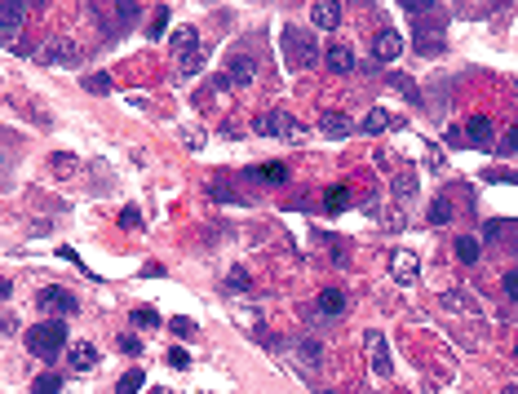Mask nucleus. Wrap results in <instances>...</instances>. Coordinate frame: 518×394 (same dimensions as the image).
<instances>
[{"label":"nucleus","instance_id":"1","mask_svg":"<svg viewBox=\"0 0 518 394\" xmlns=\"http://www.w3.org/2000/svg\"><path fill=\"white\" fill-rule=\"evenodd\" d=\"M280 49H284V63L293 71H310L323 58V49H319L315 35H310V27H284L280 31Z\"/></svg>","mask_w":518,"mask_h":394},{"label":"nucleus","instance_id":"2","mask_svg":"<svg viewBox=\"0 0 518 394\" xmlns=\"http://www.w3.org/2000/svg\"><path fill=\"white\" fill-rule=\"evenodd\" d=\"M67 345V324L63 319H40V324L27 328V350L35 359H54V354H63Z\"/></svg>","mask_w":518,"mask_h":394},{"label":"nucleus","instance_id":"3","mask_svg":"<svg viewBox=\"0 0 518 394\" xmlns=\"http://www.w3.org/2000/svg\"><path fill=\"white\" fill-rule=\"evenodd\" d=\"M252 129H257L261 138H288V142H297L301 133H306V129H301L288 111H280V106H275V111H261L257 120H252Z\"/></svg>","mask_w":518,"mask_h":394},{"label":"nucleus","instance_id":"4","mask_svg":"<svg viewBox=\"0 0 518 394\" xmlns=\"http://www.w3.org/2000/svg\"><path fill=\"white\" fill-rule=\"evenodd\" d=\"M35 306H40L49 319H58V315H71V310H80L76 293H71V288H58V284H54V288H40V293H35Z\"/></svg>","mask_w":518,"mask_h":394},{"label":"nucleus","instance_id":"5","mask_svg":"<svg viewBox=\"0 0 518 394\" xmlns=\"http://www.w3.org/2000/svg\"><path fill=\"white\" fill-rule=\"evenodd\" d=\"M76 58H80V49H76V40H67V35H54V40L40 49L44 67H76Z\"/></svg>","mask_w":518,"mask_h":394},{"label":"nucleus","instance_id":"6","mask_svg":"<svg viewBox=\"0 0 518 394\" xmlns=\"http://www.w3.org/2000/svg\"><path fill=\"white\" fill-rule=\"evenodd\" d=\"M368 363H372V377L377 381H390V372H394V363H390V345H385V337L381 332H368Z\"/></svg>","mask_w":518,"mask_h":394},{"label":"nucleus","instance_id":"7","mask_svg":"<svg viewBox=\"0 0 518 394\" xmlns=\"http://www.w3.org/2000/svg\"><path fill=\"white\" fill-rule=\"evenodd\" d=\"M443 44H448V31H443V22H426V27H416V35H412V49L426 54V58L443 54Z\"/></svg>","mask_w":518,"mask_h":394},{"label":"nucleus","instance_id":"8","mask_svg":"<svg viewBox=\"0 0 518 394\" xmlns=\"http://www.w3.org/2000/svg\"><path fill=\"white\" fill-rule=\"evenodd\" d=\"M372 54H377V63H394V58L403 54V35L394 27H381L377 40H372Z\"/></svg>","mask_w":518,"mask_h":394},{"label":"nucleus","instance_id":"9","mask_svg":"<svg viewBox=\"0 0 518 394\" xmlns=\"http://www.w3.org/2000/svg\"><path fill=\"white\" fill-rule=\"evenodd\" d=\"M341 310H346V293L341 288H323L315 297V306H310V315H315V319H337Z\"/></svg>","mask_w":518,"mask_h":394},{"label":"nucleus","instance_id":"10","mask_svg":"<svg viewBox=\"0 0 518 394\" xmlns=\"http://www.w3.org/2000/svg\"><path fill=\"white\" fill-rule=\"evenodd\" d=\"M461 133H465V147H474V151H487L492 142H496V138H492V133H496V129H492V120H487V115H478V120H469V124L461 129Z\"/></svg>","mask_w":518,"mask_h":394},{"label":"nucleus","instance_id":"11","mask_svg":"<svg viewBox=\"0 0 518 394\" xmlns=\"http://www.w3.org/2000/svg\"><path fill=\"white\" fill-rule=\"evenodd\" d=\"M252 76H257V58H252L248 49H235V54H231V71H226V80H231V85H248Z\"/></svg>","mask_w":518,"mask_h":394},{"label":"nucleus","instance_id":"12","mask_svg":"<svg viewBox=\"0 0 518 394\" xmlns=\"http://www.w3.org/2000/svg\"><path fill=\"white\" fill-rule=\"evenodd\" d=\"M22 22H27V5H0V40H14L22 31Z\"/></svg>","mask_w":518,"mask_h":394},{"label":"nucleus","instance_id":"13","mask_svg":"<svg viewBox=\"0 0 518 394\" xmlns=\"http://www.w3.org/2000/svg\"><path fill=\"white\" fill-rule=\"evenodd\" d=\"M390 274H394L399 284H416V279H421V261H416V253H403V248H399V253L390 257Z\"/></svg>","mask_w":518,"mask_h":394},{"label":"nucleus","instance_id":"14","mask_svg":"<svg viewBox=\"0 0 518 394\" xmlns=\"http://www.w3.org/2000/svg\"><path fill=\"white\" fill-rule=\"evenodd\" d=\"M67 363H71V372H89V368H98V345L76 341V345L67 350Z\"/></svg>","mask_w":518,"mask_h":394},{"label":"nucleus","instance_id":"15","mask_svg":"<svg viewBox=\"0 0 518 394\" xmlns=\"http://www.w3.org/2000/svg\"><path fill=\"white\" fill-rule=\"evenodd\" d=\"M310 22L323 27V31L341 27V5H337V0H319V5H310Z\"/></svg>","mask_w":518,"mask_h":394},{"label":"nucleus","instance_id":"16","mask_svg":"<svg viewBox=\"0 0 518 394\" xmlns=\"http://www.w3.org/2000/svg\"><path fill=\"white\" fill-rule=\"evenodd\" d=\"M319 133H328V138H346V133H355V120L346 111H323L319 115Z\"/></svg>","mask_w":518,"mask_h":394},{"label":"nucleus","instance_id":"17","mask_svg":"<svg viewBox=\"0 0 518 394\" xmlns=\"http://www.w3.org/2000/svg\"><path fill=\"white\" fill-rule=\"evenodd\" d=\"M323 58H328V67L337 71V76H350V71H355V49H350V44H328Z\"/></svg>","mask_w":518,"mask_h":394},{"label":"nucleus","instance_id":"18","mask_svg":"<svg viewBox=\"0 0 518 394\" xmlns=\"http://www.w3.org/2000/svg\"><path fill=\"white\" fill-rule=\"evenodd\" d=\"M168 49H173V54H195L200 49V27H177L173 35H168Z\"/></svg>","mask_w":518,"mask_h":394},{"label":"nucleus","instance_id":"19","mask_svg":"<svg viewBox=\"0 0 518 394\" xmlns=\"http://www.w3.org/2000/svg\"><path fill=\"white\" fill-rule=\"evenodd\" d=\"M244 177H248V182H288V164H280V160H275V164H257V169H248Z\"/></svg>","mask_w":518,"mask_h":394},{"label":"nucleus","instance_id":"20","mask_svg":"<svg viewBox=\"0 0 518 394\" xmlns=\"http://www.w3.org/2000/svg\"><path fill=\"white\" fill-rule=\"evenodd\" d=\"M359 129H364V133H385V129H399V120H394L390 111H381V106H372V111L364 115V124H359Z\"/></svg>","mask_w":518,"mask_h":394},{"label":"nucleus","instance_id":"21","mask_svg":"<svg viewBox=\"0 0 518 394\" xmlns=\"http://www.w3.org/2000/svg\"><path fill=\"white\" fill-rule=\"evenodd\" d=\"M390 190H394V199H412L416 195V173L412 169H399L390 177Z\"/></svg>","mask_w":518,"mask_h":394},{"label":"nucleus","instance_id":"22","mask_svg":"<svg viewBox=\"0 0 518 394\" xmlns=\"http://www.w3.org/2000/svg\"><path fill=\"white\" fill-rule=\"evenodd\" d=\"M456 257H461V266H474V261L483 257V244H478L474 235H456Z\"/></svg>","mask_w":518,"mask_h":394},{"label":"nucleus","instance_id":"23","mask_svg":"<svg viewBox=\"0 0 518 394\" xmlns=\"http://www.w3.org/2000/svg\"><path fill=\"white\" fill-rule=\"evenodd\" d=\"M443 310H456V315H474V310H478V302H474L469 293H461V288H456V293H443Z\"/></svg>","mask_w":518,"mask_h":394},{"label":"nucleus","instance_id":"24","mask_svg":"<svg viewBox=\"0 0 518 394\" xmlns=\"http://www.w3.org/2000/svg\"><path fill=\"white\" fill-rule=\"evenodd\" d=\"M142 386H147V372H142V368H129V372L115 381V394H138Z\"/></svg>","mask_w":518,"mask_h":394},{"label":"nucleus","instance_id":"25","mask_svg":"<svg viewBox=\"0 0 518 394\" xmlns=\"http://www.w3.org/2000/svg\"><path fill=\"white\" fill-rule=\"evenodd\" d=\"M168 332H173V337H195V332H200V324H195V319H186V315H173V319H168Z\"/></svg>","mask_w":518,"mask_h":394},{"label":"nucleus","instance_id":"26","mask_svg":"<svg viewBox=\"0 0 518 394\" xmlns=\"http://www.w3.org/2000/svg\"><path fill=\"white\" fill-rule=\"evenodd\" d=\"M483 235H487V240H510V235H514V222H510V217H492V222L483 226Z\"/></svg>","mask_w":518,"mask_h":394},{"label":"nucleus","instance_id":"27","mask_svg":"<svg viewBox=\"0 0 518 394\" xmlns=\"http://www.w3.org/2000/svg\"><path fill=\"white\" fill-rule=\"evenodd\" d=\"M31 390L35 394H58V390H63V377H58V372H40L31 381Z\"/></svg>","mask_w":518,"mask_h":394},{"label":"nucleus","instance_id":"28","mask_svg":"<svg viewBox=\"0 0 518 394\" xmlns=\"http://www.w3.org/2000/svg\"><path fill=\"white\" fill-rule=\"evenodd\" d=\"M426 217H430V226H448L452 222V204H448V199H435Z\"/></svg>","mask_w":518,"mask_h":394},{"label":"nucleus","instance_id":"29","mask_svg":"<svg viewBox=\"0 0 518 394\" xmlns=\"http://www.w3.org/2000/svg\"><path fill=\"white\" fill-rule=\"evenodd\" d=\"M49 169L58 173V177H67V173H76V155H67V151H58L54 160H49Z\"/></svg>","mask_w":518,"mask_h":394},{"label":"nucleus","instance_id":"30","mask_svg":"<svg viewBox=\"0 0 518 394\" xmlns=\"http://www.w3.org/2000/svg\"><path fill=\"white\" fill-rule=\"evenodd\" d=\"M346 204H350V190H346V186H332V190H328V204H323V208H328V213H341Z\"/></svg>","mask_w":518,"mask_h":394},{"label":"nucleus","instance_id":"31","mask_svg":"<svg viewBox=\"0 0 518 394\" xmlns=\"http://www.w3.org/2000/svg\"><path fill=\"white\" fill-rule=\"evenodd\" d=\"M84 89H89V93H111L115 85H111V76H106V71H98V76H84Z\"/></svg>","mask_w":518,"mask_h":394},{"label":"nucleus","instance_id":"32","mask_svg":"<svg viewBox=\"0 0 518 394\" xmlns=\"http://www.w3.org/2000/svg\"><path fill=\"white\" fill-rule=\"evenodd\" d=\"M164 31H168V9H155V18H151L147 35H151V40H164Z\"/></svg>","mask_w":518,"mask_h":394},{"label":"nucleus","instance_id":"33","mask_svg":"<svg viewBox=\"0 0 518 394\" xmlns=\"http://www.w3.org/2000/svg\"><path fill=\"white\" fill-rule=\"evenodd\" d=\"M133 324H138V328H160V315H155L151 306H138V310H133Z\"/></svg>","mask_w":518,"mask_h":394},{"label":"nucleus","instance_id":"34","mask_svg":"<svg viewBox=\"0 0 518 394\" xmlns=\"http://www.w3.org/2000/svg\"><path fill=\"white\" fill-rule=\"evenodd\" d=\"M297 345H301V359H306L310 368L323 359V350H319V341H315V337H310V341H297Z\"/></svg>","mask_w":518,"mask_h":394},{"label":"nucleus","instance_id":"35","mask_svg":"<svg viewBox=\"0 0 518 394\" xmlns=\"http://www.w3.org/2000/svg\"><path fill=\"white\" fill-rule=\"evenodd\" d=\"M390 85L399 89V93H407V98L416 102V80H407V76H399V71H390Z\"/></svg>","mask_w":518,"mask_h":394},{"label":"nucleus","instance_id":"36","mask_svg":"<svg viewBox=\"0 0 518 394\" xmlns=\"http://www.w3.org/2000/svg\"><path fill=\"white\" fill-rule=\"evenodd\" d=\"M200 63H204V54H200V49H195V54H186L182 63H177V76H195V71H200Z\"/></svg>","mask_w":518,"mask_h":394},{"label":"nucleus","instance_id":"37","mask_svg":"<svg viewBox=\"0 0 518 394\" xmlns=\"http://www.w3.org/2000/svg\"><path fill=\"white\" fill-rule=\"evenodd\" d=\"M164 359H168V368H191V354L182 350V345H173V350H168Z\"/></svg>","mask_w":518,"mask_h":394},{"label":"nucleus","instance_id":"38","mask_svg":"<svg viewBox=\"0 0 518 394\" xmlns=\"http://www.w3.org/2000/svg\"><path fill=\"white\" fill-rule=\"evenodd\" d=\"M115 350H124V354H142V341L133 337V332H124V337L115 341Z\"/></svg>","mask_w":518,"mask_h":394},{"label":"nucleus","instance_id":"39","mask_svg":"<svg viewBox=\"0 0 518 394\" xmlns=\"http://www.w3.org/2000/svg\"><path fill=\"white\" fill-rule=\"evenodd\" d=\"M501 288H505V297L514 302V297H518V270H505V274H501Z\"/></svg>","mask_w":518,"mask_h":394},{"label":"nucleus","instance_id":"40","mask_svg":"<svg viewBox=\"0 0 518 394\" xmlns=\"http://www.w3.org/2000/svg\"><path fill=\"white\" fill-rule=\"evenodd\" d=\"M496 147H501V155H514L518 151V129H505V138L496 142Z\"/></svg>","mask_w":518,"mask_h":394},{"label":"nucleus","instance_id":"41","mask_svg":"<svg viewBox=\"0 0 518 394\" xmlns=\"http://www.w3.org/2000/svg\"><path fill=\"white\" fill-rule=\"evenodd\" d=\"M209 195L218 199V204H231V199H235V195H231V186H226V182H213V186H209Z\"/></svg>","mask_w":518,"mask_h":394},{"label":"nucleus","instance_id":"42","mask_svg":"<svg viewBox=\"0 0 518 394\" xmlns=\"http://www.w3.org/2000/svg\"><path fill=\"white\" fill-rule=\"evenodd\" d=\"M120 226H124V231H138V226H142V213H138V208H124V213H120Z\"/></svg>","mask_w":518,"mask_h":394},{"label":"nucleus","instance_id":"43","mask_svg":"<svg viewBox=\"0 0 518 394\" xmlns=\"http://www.w3.org/2000/svg\"><path fill=\"white\" fill-rule=\"evenodd\" d=\"M226 288H248V270H231V274H226Z\"/></svg>","mask_w":518,"mask_h":394},{"label":"nucleus","instance_id":"44","mask_svg":"<svg viewBox=\"0 0 518 394\" xmlns=\"http://www.w3.org/2000/svg\"><path fill=\"white\" fill-rule=\"evenodd\" d=\"M381 226H385V231H399V226H403V208H390L381 217Z\"/></svg>","mask_w":518,"mask_h":394},{"label":"nucleus","instance_id":"45","mask_svg":"<svg viewBox=\"0 0 518 394\" xmlns=\"http://www.w3.org/2000/svg\"><path fill=\"white\" fill-rule=\"evenodd\" d=\"M443 142H448V147H465V133H461V124H452L448 133H443Z\"/></svg>","mask_w":518,"mask_h":394},{"label":"nucleus","instance_id":"46","mask_svg":"<svg viewBox=\"0 0 518 394\" xmlns=\"http://www.w3.org/2000/svg\"><path fill=\"white\" fill-rule=\"evenodd\" d=\"M209 89H213V93H231V80H226V76H213Z\"/></svg>","mask_w":518,"mask_h":394},{"label":"nucleus","instance_id":"47","mask_svg":"<svg viewBox=\"0 0 518 394\" xmlns=\"http://www.w3.org/2000/svg\"><path fill=\"white\" fill-rule=\"evenodd\" d=\"M18 328V319L14 315H0V332H14Z\"/></svg>","mask_w":518,"mask_h":394},{"label":"nucleus","instance_id":"48","mask_svg":"<svg viewBox=\"0 0 518 394\" xmlns=\"http://www.w3.org/2000/svg\"><path fill=\"white\" fill-rule=\"evenodd\" d=\"M9 293H14V284H9V279H5V274H0V302H5V297H9Z\"/></svg>","mask_w":518,"mask_h":394},{"label":"nucleus","instance_id":"49","mask_svg":"<svg viewBox=\"0 0 518 394\" xmlns=\"http://www.w3.org/2000/svg\"><path fill=\"white\" fill-rule=\"evenodd\" d=\"M501 394H518V390H514V386H505V390H501Z\"/></svg>","mask_w":518,"mask_h":394},{"label":"nucleus","instance_id":"50","mask_svg":"<svg viewBox=\"0 0 518 394\" xmlns=\"http://www.w3.org/2000/svg\"><path fill=\"white\" fill-rule=\"evenodd\" d=\"M151 394H168V390H151Z\"/></svg>","mask_w":518,"mask_h":394},{"label":"nucleus","instance_id":"51","mask_svg":"<svg viewBox=\"0 0 518 394\" xmlns=\"http://www.w3.org/2000/svg\"><path fill=\"white\" fill-rule=\"evenodd\" d=\"M0 160H5V151H0Z\"/></svg>","mask_w":518,"mask_h":394}]
</instances>
